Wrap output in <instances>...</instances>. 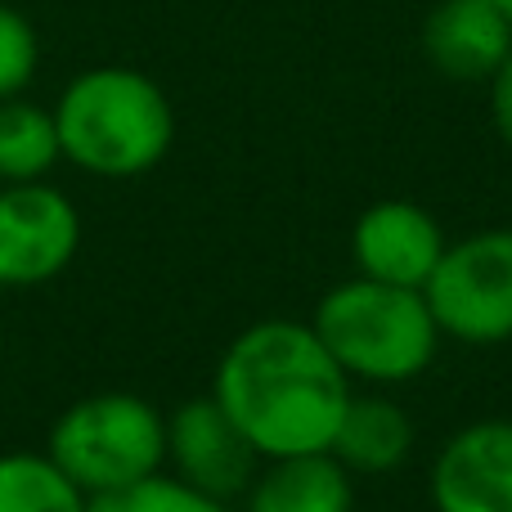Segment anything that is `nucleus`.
<instances>
[{"mask_svg":"<svg viewBox=\"0 0 512 512\" xmlns=\"http://www.w3.org/2000/svg\"><path fill=\"white\" fill-rule=\"evenodd\" d=\"M490 108H495V126H499V135H504L508 149H512V50H508V59L499 63V72H495Z\"/></svg>","mask_w":512,"mask_h":512,"instance_id":"obj_17","label":"nucleus"},{"mask_svg":"<svg viewBox=\"0 0 512 512\" xmlns=\"http://www.w3.org/2000/svg\"><path fill=\"white\" fill-rule=\"evenodd\" d=\"M427 59L454 81L495 77L512 50V18L499 0H445L427 18Z\"/></svg>","mask_w":512,"mask_h":512,"instance_id":"obj_10","label":"nucleus"},{"mask_svg":"<svg viewBox=\"0 0 512 512\" xmlns=\"http://www.w3.org/2000/svg\"><path fill=\"white\" fill-rule=\"evenodd\" d=\"M50 454L90 499L162 472L167 418L140 396L104 391L68 405L50 427Z\"/></svg>","mask_w":512,"mask_h":512,"instance_id":"obj_4","label":"nucleus"},{"mask_svg":"<svg viewBox=\"0 0 512 512\" xmlns=\"http://www.w3.org/2000/svg\"><path fill=\"white\" fill-rule=\"evenodd\" d=\"M499 9H504V14L512 18V0H499Z\"/></svg>","mask_w":512,"mask_h":512,"instance_id":"obj_18","label":"nucleus"},{"mask_svg":"<svg viewBox=\"0 0 512 512\" xmlns=\"http://www.w3.org/2000/svg\"><path fill=\"white\" fill-rule=\"evenodd\" d=\"M414 445V423L387 396H351L333 436V459L355 472H391Z\"/></svg>","mask_w":512,"mask_h":512,"instance_id":"obj_12","label":"nucleus"},{"mask_svg":"<svg viewBox=\"0 0 512 512\" xmlns=\"http://www.w3.org/2000/svg\"><path fill=\"white\" fill-rule=\"evenodd\" d=\"M274 468L252 481L248 512H351V481L333 454L270 459Z\"/></svg>","mask_w":512,"mask_h":512,"instance_id":"obj_11","label":"nucleus"},{"mask_svg":"<svg viewBox=\"0 0 512 512\" xmlns=\"http://www.w3.org/2000/svg\"><path fill=\"white\" fill-rule=\"evenodd\" d=\"M441 333L472 346L512 337V230H486L445 243L432 279L423 283Z\"/></svg>","mask_w":512,"mask_h":512,"instance_id":"obj_5","label":"nucleus"},{"mask_svg":"<svg viewBox=\"0 0 512 512\" xmlns=\"http://www.w3.org/2000/svg\"><path fill=\"white\" fill-rule=\"evenodd\" d=\"M212 396L261 459H297L333 450L351 405V378L310 324L265 319L221 355Z\"/></svg>","mask_w":512,"mask_h":512,"instance_id":"obj_1","label":"nucleus"},{"mask_svg":"<svg viewBox=\"0 0 512 512\" xmlns=\"http://www.w3.org/2000/svg\"><path fill=\"white\" fill-rule=\"evenodd\" d=\"M167 459L176 463L185 486L230 504L234 495H243L252 486L261 454L243 436V427L221 409V400L203 396L185 400L167 418Z\"/></svg>","mask_w":512,"mask_h":512,"instance_id":"obj_7","label":"nucleus"},{"mask_svg":"<svg viewBox=\"0 0 512 512\" xmlns=\"http://www.w3.org/2000/svg\"><path fill=\"white\" fill-rule=\"evenodd\" d=\"M63 158L104 180L153 171L176 140V113L158 81L135 68H90L54 108Z\"/></svg>","mask_w":512,"mask_h":512,"instance_id":"obj_2","label":"nucleus"},{"mask_svg":"<svg viewBox=\"0 0 512 512\" xmlns=\"http://www.w3.org/2000/svg\"><path fill=\"white\" fill-rule=\"evenodd\" d=\"M36 32L18 9L0 5V99H14L36 72Z\"/></svg>","mask_w":512,"mask_h":512,"instance_id":"obj_16","label":"nucleus"},{"mask_svg":"<svg viewBox=\"0 0 512 512\" xmlns=\"http://www.w3.org/2000/svg\"><path fill=\"white\" fill-rule=\"evenodd\" d=\"M310 328L346 369V378L369 382L418 378L441 342V324L423 288H400V283L364 279V274L328 292Z\"/></svg>","mask_w":512,"mask_h":512,"instance_id":"obj_3","label":"nucleus"},{"mask_svg":"<svg viewBox=\"0 0 512 512\" xmlns=\"http://www.w3.org/2000/svg\"><path fill=\"white\" fill-rule=\"evenodd\" d=\"M81 248V216L41 180L0 189V288L59 279Z\"/></svg>","mask_w":512,"mask_h":512,"instance_id":"obj_6","label":"nucleus"},{"mask_svg":"<svg viewBox=\"0 0 512 512\" xmlns=\"http://www.w3.org/2000/svg\"><path fill=\"white\" fill-rule=\"evenodd\" d=\"M59 158H63V144H59L54 113L27 104L18 95L0 99V180L5 185L41 180Z\"/></svg>","mask_w":512,"mask_h":512,"instance_id":"obj_14","label":"nucleus"},{"mask_svg":"<svg viewBox=\"0 0 512 512\" xmlns=\"http://www.w3.org/2000/svg\"><path fill=\"white\" fill-rule=\"evenodd\" d=\"M90 495L50 454H0V512H86Z\"/></svg>","mask_w":512,"mask_h":512,"instance_id":"obj_13","label":"nucleus"},{"mask_svg":"<svg viewBox=\"0 0 512 512\" xmlns=\"http://www.w3.org/2000/svg\"><path fill=\"white\" fill-rule=\"evenodd\" d=\"M436 512H512V423H472L436 454Z\"/></svg>","mask_w":512,"mask_h":512,"instance_id":"obj_8","label":"nucleus"},{"mask_svg":"<svg viewBox=\"0 0 512 512\" xmlns=\"http://www.w3.org/2000/svg\"><path fill=\"white\" fill-rule=\"evenodd\" d=\"M351 252L364 279L423 288L445 252V234L432 221V212H423L418 203H405V198H391V203L369 207L355 221Z\"/></svg>","mask_w":512,"mask_h":512,"instance_id":"obj_9","label":"nucleus"},{"mask_svg":"<svg viewBox=\"0 0 512 512\" xmlns=\"http://www.w3.org/2000/svg\"><path fill=\"white\" fill-rule=\"evenodd\" d=\"M86 512H230V504L203 495V490H194V486H185L180 477H162V472H153V477L135 481V486L95 495Z\"/></svg>","mask_w":512,"mask_h":512,"instance_id":"obj_15","label":"nucleus"}]
</instances>
